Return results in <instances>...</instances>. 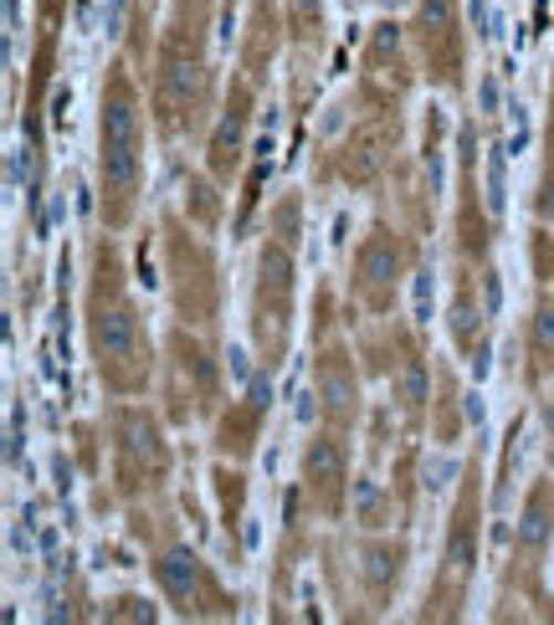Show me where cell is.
Masks as SVG:
<instances>
[{"instance_id": "6da1fadb", "label": "cell", "mask_w": 554, "mask_h": 625, "mask_svg": "<svg viewBox=\"0 0 554 625\" xmlns=\"http://www.w3.org/2000/svg\"><path fill=\"white\" fill-rule=\"evenodd\" d=\"M98 165H103V210L118 226L134 210L139 175H144V118H139V103H134L124 77H114L108 93H103V159Z\"/></svg>"}, {"instance_id": "7a4b0ae2", "label": "cell", "mask_w": 554, "mask_h": 625, "mask_svg": "<svg viewBox=\"0 0 554 625\" xmlns=\"http://www.w3.org/2000/svg\"><path fill=\"white\" fill-rule=\"evenodd\" d=\"M87 338H93V354H98V369L114 385H134V369L144 364V329L139 313L118 298V288H108V298H93V313H87Z\"/></svg>"}, {"instance_id": "3957f363", "label": "cell", "mask_w": 554, "mask_h": 625, "mask_svg": "<svg viewBox=\"0 0 554 625\" xmlns=\"http://www.w3.org/2000/svg\"><path fill=\"white\" fill-rule=\"evenodd\" d=\"M318 400H324L334 416H355L359 385H355V369L344 364V354H328V360L318 364Z\"/></svg>"}, {"instance_id": "277c9868", "label": "cell", "mask_w": 554, "mask_h": 625, "mask_svg": "<svg viewBox=\"0 0 554 625\" xmlns=\"http://www.w3.org/2000/svg\"><path fill=\"white\" fill-rule=\"evenodd\" d=\"M400 272V247L390 231H375V237L365 241V251H359V282H365L369 292H380L390 288Z\"/></svg>"}, {"instance_id": "5b68a950", "label": "cell", "mask_w": 554, "mask_h": 625, "mask_svg": "<svg viewBox=\"0 0 554 625\" xmlns=\"http://www.w3.org/2000/svg\"><path fill=\"white\" fill-rule=\"evenodd\" d=\"M159 584H165V595L180 605V611H190V600H196V584H200V564L190 549H175V554L159 559Z\"/></svg>"}, {"instance_id": "8992f818", "label": "cell", "mask_w": 554, "mask_h": 625, "mask_svg": "<svg viewBox=\"0 0 554 625\" xmlns=\"http://www.w3.org/2000/svg\"><path fill=\"white\" fill-rule=\"evenodd\" d=\"M303 477H309V487L344 482V446L334 441V436H318V441L309 446V457H303Z\"/></svg>"}, {"instance_id": "52a82bcc", "label": "cell", "mask_w": 554, "mask_h": 625, "mask_svg": "<svg viewBox=\"0 0 554 625\" xmlns=\"http://www.w3.org/2000/svg\"><path fill=\"white\" fill-rule=\"evenodd\" d=\"M554 533V492L550 487H534V498H529L524 518H519V543L524 549H544Z\"/></svg>"}, {"instance_id": "ba28073f", "label": "cell", "mask_w": 554, "mask_h": 625, "mask_svg": "<svg viewBox=\"0 0 554 625\" xmlns=\"http://www.w3.org/2000/svg\"><path fill=\"white\" fill-rule=\"evenodd\" d=\"M242 128H247L242 113H231L227 124H221V134H216V144H211V169H216V175H231L237 149H242Z\"/></svg>"}, {"instance_id": "9c48e42d", "label": "cell", "mask_w": 554, "mask_h": 625, "mask_svg": "<svg viewBox=\"0 0 554 625\" xmlns=\"http://www.w3.org/2000/svg\"><path fill=\"white\" fill-rule=\"evenodd\" d=\"M472 564H478V549H472V523H468V518H457L452 549H447V570H452V580L462 584L472 574Z\"/></svg>"}, {"instance_id": "30bf717a", "label": "cell", "mask_w": 554, "mask_h": 625, "mask_svg": "<svg viewBox=\"0 0 554 625\" xmlns=\"http://www.w3.org/2000/svg\"><path fill=\"white\" fill-rule=\"evenodd\" d=\"M396 400L406 405V410H416V405L427 400V364H421V360H411L396 375Z\"/></svg>"}, {"instance_id": "8fae6325", "label": "cell", "mask_w": 554, "mask_h": 625, "mask_svg": "<svg viewBox=\"0 0 554 625\" xmlns=\"http://www.w3.org/2000/svg\"><path fill=\"white\" fill-rule=\"evenodd\" d=\"M534 354H540L544 364H554V303H544L540 313H534Z\"/></svg>"}, {"instance_id": "7c38bea8", "label": "cell", "mask_w": 554, "mask_h": 625, "mask_svg": "<svg viewBox=\"0 0 554 625\" xmlns=\"http://www.w3.org/2000/svg\"><path fill=\"white\" fill-rule=\"evenodd\" d=\"M472 323H478L472 303H468V298H457V308H452V334H457V344H462V348H472Z\"/></svg>"}, {"instance_id": "4fadbf2b", "label": "cell", "mask_w": 554, "mask_h": 625, "mask_svg": "<svg viewBox=\"0 0 554 625\" xmlns=\"http://www.w3.org/2000/svg\"><path fill=\"white\" fill-rule=\"evenodd\" d=\"M488 210H503V159L493 154V165H488Z\"/></svg>"}, {"instance_id": "5bb4252c", "label": "cell", "mask_w": 554, "mask_h": 625, "mask_svg": "<svg viewBox=\"0 0 554 625\" xmlns=\"http://www.w3.org/2000/svg\"><path fill=\"white\" fill-rule=\"evenodd\" d=\"M369 580H375V590H385V580H390V549H375V554H369Z\"/></svg>"}, {"instance_id": "9a60e30c", "label": "cell", "mask_w": 554, "mask_h": 625, "mask_svg": "<svg viewBox=\"0 0 554 625\" xmlns=\"http://www.w3.org/2000/svg\"><path fill=\"white\" fill-rule=\"evenodd\" d=\"M416 308H421V319H431V278L427 272L416 278Z\"/></svg>"}, {"instance_id": "2e32d148", "label": "cell", "mask_w": 554, "mask_h": 625, "mask_svg": "<svg viewBox=\"0 0 554 625\" xmlns=\"http://www.w3.org/2000/svg\"><path fill=\"white\" fill-rule=\"evenodd\" d=\"M488 313H498V278L488 272Z\"/></svg>"}, {"instance_id": "e0dca14e", "label": "cell", "mask_w": 554, "mask_h": 625, "mask_svg": "<svg viewBox=\"0 0 554 625\" xmlns=\"http://www.w3.org/2000/svg\"><path fill=\"white\" fill-rule=\"evenodd\" d=\"M544 185H550V195H554V144H550V180Z\"/></svg>"}, {"instance_id": "ac0fdd59", "label": "cell", "mask_w": 554, "mask_h": 625, "mask_svg": "<svg viewBox=\"0 0 554 625\" xmlns=\"http://www.w3.org/2000/svg\"><path fill=\"white\" fill-rule=\"evenodd\" d=\"M385 6H400V0H385Z\"/></svg>"}]
</instances>
